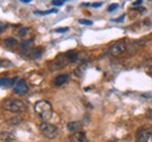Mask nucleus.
<instances>
[{"instance_id": "12", "label": "nucleus", "mask_w": 152, "mask_h": 142, "mask_svg": "<svg viewBox=\"0 0 152 142\" xmlns=\"http://www.w3.org/2000/svg\"><path fill=\"white\" fill-rule=\"evenodd\" d=\"M15 136L13 133H10V132H1V140L4 142H11L14 141Z\"/></svg>"}, {"instance_id": "1", "label": "nucleus", "mask_w": 152, "mask_h": 142, "mask_svg": "<svg viewBox=\"0 0 152 142\" xmlns=\"http://www.w3.org/2000/svg\"><path fill=\"white\" fill-rule=\"evenodd\" d=\"M34 109L43 121H47V120L52 119V117H53V108H52V105L47 100L37 101L35 105H34Z\"/></svg>"}, {"instance_id": "19", "label": "nucleus", "mask_w": 152, "mask_h": 142, "mask_svg": "<svg viewBox=\"0 0 152 142\" xmlns=\"http://www.w3.org/2000/svg\"><path fill=\"white\" fill-rule=\"evenodd\" d=\"M21 122V119H20L19 117H14V118H12L11 120H10V124H20Z\"/></svg>"}, {"instance_id": "23", "label": "nucleus", "mask_w": 152, "mask_h": 142, "mask_svg": "<svg viewBox=\"0 0 152 142\" xmlns=\"http://www.w3.org/2000/svg\"><path fill=\"white\" fill-rule=\"evenodd\" d=\"M102 6V2H93L91 4V7H99Z\"/></svg>"}, {"instance_id": "8", "label": "nucleus", "mask_w": 152, "mask_h": 142, "mask_svg": "<svg viewBox=\"0 0 152 142\" xmlns=\"http://www.w3.org/2000/svg\"><path fill=\"white\" fill-rule=\"evenodd\" d=\"M70 141L72 142H88V136L84 132H76L74 134H72L70 136Z\"/></svg>"}, {"instance_id": "21", "label": "nucleus", "mask_w": 152, "mask_h": 142, "mask_svg": "<svg viewBox=\"0 0 152 142\" xmlns=\"http://www.w3.org/2000/svg\"><path fill=\"white\" fill-rule=\"evenodd\" d=\"M118 6H119L118 4H113V5H110L109 8H108V12H113V11H115V9H117Z\"/></svg>"}, {"instance_id": "18", "label": "nucleus", "mask_w": 152, "mask_h": 142, "mask_svg": "<svg viewBox=\"0 0 152 142\" xmlns=\"http://www.w3.org/2000/svg\"><path fill=\"white\" fill-rule=\"evenodd\" d=\"M80 23H81V25H86V26L93 25V22H91L90 20H86V19H80Z\"/></svg>"}, {"instance_id": "27", "label": "nucleus", "mask_w": 152, "mask_h": 142, "mask_svg": "<svg viewBox=\"0 0 152 142\" xmlns=\"http://www.w3.org/2000/svg\"><path fill=\"white\" fill-rule=\"evenodd\" d=\"M31 0H22V2H25V4H28Z\"/></svg>"}, {"instance_id": "24", "label": "nucleus", "mask_w": 152, "mask_h": 142, "mask_svg": "<svg viewBox=\"0 0 152 142\" xmlns=\"http://www.w3.org/2000/svg\"><path fill=\"white\" fill-rule=\"evenodd\" d=\"M123 19H124V15H122L119 19H114V21H116V22H121V21H123Z\"/></svg>"}, {"instance_id": "4", "label": "nucleus", "mask_w": 152, "mask_h": 142, "mask_svg": "<svg viewBox=\"0 0 152 142\" xmlns=\"http://www.w3.org/2000/svg\"><path fill=\"white\" fill-rule=\"evenodd\" d=\"M69 62H70V59H69V57H68L67 54H64V55H58L56 58L52 62L50 68H52V69H57V70H58V69L64 68Z\"/></svg>"}, {"instance_id": "16", "label": "nucleus", "mask_w": 152, "mask_h": 142, "mask_svg": "<svg viewBox=\"0 0 152 142\" xmlns=\"http://www.w3.org/2000/svg\"><path fill=\"white\" fill-rule=\"evenodd\" d=\"M29 30H31V29L27 28V27H19V29H18V35L19 36L27 35V33H28Z\"/></svg>"}, {"instance_id": "11", "label": "nucleus", "mask_w": 152, "mask_h": 142, "mask_svg": "<svg viewBox=\"0 0 152 142\" xmlns=\"http://www.w3.org/2000/svg\"><path fill=\"white\" fill-rule=\"evenodd\" d=\"M15 77H13V78H10V77H2L1 78V80H0V84H1V86L2 88H10V86H12L14 83H15Z\"/></svg>"}, {"instance_id": "26", "label": "nucleus", "mask_w": 152, "mask_h": 142, "mask_svg": "<svg viewBox=\"0 0 152 142\" xmlns=\"http://www.w3.org/2000/svg\"><path fill=\"white\" fill-rule=\"evenodd\" d=\"M140 4H142L140 0H139V1H134V2H133V6H137V5H140Z\"/></svg>"}, {"instance_id": "13", "label": "nucleus", "mask_w": 152, "mask_h": 142, "mask_svg": "<svg viewBox=\"0 0 152 142\" xmlns=\"http://www.w3.org/2000/svg\"><path fill=\"white\" fill-rule=\"evenodd\" d=\"M4 43H5L6 47H14V46H17L18 42L14 37H7V38L4 40Z\"/></svg>"}, {"instance_id": "3", "label": "nucleus", "mask_w": 152, "mask_h": 142, "mask_svg": "<svg viewBox=\"0 0 152 142\" xmlns=\"http://www.w3.org/2000/svg\"><path fill=\"white\" fill-rule=\"evenodd\" d=\"M40 130L43 134V136L47 139H55V138H57V134H58L56 127L54 125L47 122V121H43L40 124Z\"/></svg>"}, {"instance_id": "7", "label": "nucleus", "mask_w": 152, "mask_h": 142, "mask_svg": "<svg viewBox=\"0 0 152 142\" xmlns=\"http://www.w3.org/2000/svg\"><path fill=\"white\" fill-rule=\"evenodd\" d=\"M125 49H126V46L123 42H116V43L110 46L108 53L110 54V55H113V56H118V55L124 53Z\"/></svg>"}, {"instance_id": "22", "label": "nucleus", "mask_w": 152, "mask_h": 142, "mask_svg": "<svg viewBox=\"0 0 152 142\" xmlns=\"http://www.w3.org/2000/svg\"><path fill=\"white\" fill-rule=\"evenodd\" d=\"M64 4V1H61V0H54V1H52V5L53 6H62Z\"/></svg>"}, {"instance_id": "20", "label": "nucleus", "mask_w": 152, "mask_h": 142, "mask_svg": "<svg viewBox=\"0 0 152 142\" xmlns=\"http://www.w3.org/2000/svg\"><path fill=\"white\" fill-rule=\"evenodd\" d=\"M69 29L67 28V27H63V28H56V29H54V32L55 33H66V32H68Z\"/></svg>"}, {"instance_id": "15", "label": "nucleus", "mask_w": 152, "mask_h": 142, "mask_svg": "<svg viewBox=\"0 0 152 142\" xmlns=\"http://www.w3.org/2000/svg\"><path fill=\"white\" fill-rule=\"evenodd\" d=\"M57 9H48V11H35L34 14H40V15H47V14H52V13H56Z\"/></svg>"}, {"instance_id": "2", "label": "nucleus", "mask_w": 152, "mask_h": 142, "mask_svg": "<svg viewBox=\"0 0 152 142\" xmlns=\"http://www.w3.org/2000/svg\"><path fill=\"white\" fill-rule=\"evenodd\" d=\"M2 107L6 111L13 112V113H21L26 111V104L21 100L17 99H7L5 101H2Z\"/></svg>"}, {"instance_id": "6", "label": "nucleus", "mask_w": 152, "mask_h": 142, "mask_svg": "<svg viewBox=\"0 0 152 142\" xmlns=\"http://www.w3.org/2000/svg\"><path fill=\"white\" fill-rule=\"evenodd\" d=\"M28 91H29V88H28L27 82L25 79H19L17 82V84L14 85V92L18 96H25L28 93Z\"/></svg>"}, {"instance_id": "14", "label": "nucleus", "mask_w": 152, "mask_h": 142, "mask_svg": "<svg viewBox=\"0 0 152 142\" xmlns=\"http://www.w3.org/2000/svg\"><path fill=\"white\" fill-rule=\"evenodd\" d=\"M86 68H87V63H83L82 65H80L77 69L75 70V75L76 76H82L83 73H84V70H86Z\"/></svg>"}, {"instance_id": "9", "label": "nucleus", "mask_w": 152, "mask_h": 142, "mask_svg": "<svg viewBox=\"0 0 152 142\" xmlns=\"http://www.w3.org/2000/svg\"><path fill=\"white\" fill-rule=\"evenodd\" d=\"M68 80H69V75H67V73H62V75H58V76L55 77V79H54V84H55L56 86H60V85L67 83Z\"/></svg>"}, {"instance_id": "10", "label": "nucleus", "mask_w": 152, "mask_h": 142, "mask_svg": "<svg viewBox=\"0 0 152 142\" xmlns=\"http://www.w3.org/2000/svg\"><path fill=\"white\" fill-rule=\"evenodd\" d=\"M82 127V122L81 121H72L67 125V129L69 132H73V133H76V132H80Z\"/></svg>"}, {"instance_id": "29", "label": "nucleus", "mask_w": 152, "mask_h": 142, "mask_svg": "<svg viewBox=\"0 0 152 142\" xmlns=\"http://www.w3.org/2000/svg\"><path fill=\"white\" fill-rule=\"evenodd\" d=\"M151 139H152V136H151Z\"/></svg>"}, {"instance_id": "5", "label": "nucleus", "mask_w": 152, "mask_h": 142, "mask_svg": "<svg viewBox=\"0 0 152 142\" xmlns=\"http://www.w3.org/2000/svg\"><path fill=\"white\" fill-rule=\"evenodd\" d=\"M151 129L146 127H142L136 133V141L137 142H148L151 139Z\"/></svg>"}, {"instance_id": "25", "label": "nucleus", "mask_w": 152, "mask_h": 142, "mask_svg": "<svg viewBox=\"0 0 152 142\" xmlns=\"http://www.w3.org/2000/svg\"><path fill=\"white\" fill-rule=\"evenodd\" d=\"M0 27H1V32H4V29H5V27L7 28V25H5V23H1V26H0Z\"/></svg>"}, {"instance_id": "17", "label": "nucleus", "mask_w": 152, "mask_h": 142, "mask_svg": "<svg viewBox=\"0 0 152 142\" xmlns=\"http://www.w3.org/2000/svg\"><path fill=\"white\" fill-rule=\"evenodd\" d=\"M33 42H34V38H29V40H26V41H23V42L21 43V47L26 49V48H28V47H29V46H31Z\"/></svg>"}, {"instance_id": "28", "label": "nucleus", "mask_w": 152, "mask_h": 142, "mask_svg": "<svg viewBox=\"0 0 152 142\" xmlns=\"http://www.w3.org/2000/svg\"><path fill=\"white\" fill-rule=\"evenodd\" d=\"M150 119H151V120H152V112H151V113H150Z\"/></svg>"}]
</instances>
